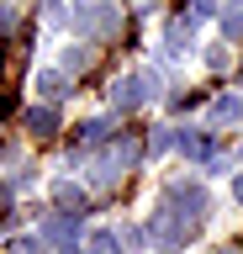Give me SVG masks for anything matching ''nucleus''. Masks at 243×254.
<instances>
[{"instance_id": "nucleus-6", "label": "nucleus", "mask_w": 243, "mask_h": 254, "mask_svg": "<svg viewBox=\"0 0 243 254\" xmlns=\"http://www.w3.org/2000/svg\"><path fill=\"white\" fill-rule=\"evenodd\" d=\"M53 201L64 206V217H69V212H85V201H90V196H85V190H80V186H69V180H64V186L53 190Z\"/></svg>"}, {"instance_id": "nucleus-1", "label": "nucleus", "mask_w": 243, "mask_h": 254, "mask_svg": "<svg viewBox=\"0 0 243 254\" xmlns=\"http://www.w3.org/2000/svg\"><path fill=\"white\" fill-rule=\"evenodd\" d=\"M206 217H211V196L201 186H191V180H180V186H169L159 196V212L148 222V233H153V244H159L164 254H169V249H185V244L206 228Z\"/></svg>"}, {"instance_id": "nucleus-7", "label": "nucleus", "mask_w": 243, "mask_h": 254, "mask_svg": "<svg viewBox=\"0 0 243 254\" xmlns=\"http://www.w3.org/2000/svg\"><path fill=\"white\" fill-rule=\"evenodd\" d=\"M37 90L48 95V101H58V95H64V90H69V79H64V74H58V69H43V74H37Z\"/></svg>"}, {"instance_id": "nucleus-12", "label": "nucleus", "mask_w": 243, "mask_h": 254, "mask_svg": "<svg viewBox=\"0 0 243 254\" xmlns=\"http://www.w3.org/2000/svg\"><path fill=\"white\" fill-rule=\"evenodd\" d=\"M48 233H53V238H69L74 228H69V217H53V222H48Z\"/></svg>"}, {"instance_id": "nucleus-4", "label": "nucleus", "mask_w": 243, "mask_h": 254, "mask_svg": "<svg viewBox=\"0 0 243 254\" xmlns=\"http://www.w3.org/2000/svg\"><path fill=\"white\" fill-rule=\"evenodd\" d=\"M238 117H243V101H238V95H222V101H211V106H206V122L211 127H227V122H238Z\"/></svg>"}, {"instance_id": "nucleus-5", "label": "nucleus", "mask_w": 243, "mask_h": 254, "mask_svg": "<svg viewBox=\"0 0 243 254\" xmlns=\"http://www.w3.org/2000/svg\"><path fill=\"white\" fill-rule=\"evenodd\" d=\"M27 127H32V138H53V132H58L53 106H32V111H27Z\"/></svg>"}, {"instance_id": "nucleus-11", "label": "nucleus", "mask_w": 243, "mask_h": 254, "mask_svg": "<svg viewBox=\"0 0 243 254\" xmlns=\"http://www.w3.org/2000/svg\"><path fill=\"white\" fill-rule=\"evenodd\" d=\"M222 32H227V37H243V11H227V21H222Z\"/></svg>"}, {"instance_id": "nucleus-2", "label": "nucleus", "mask_w": 243, "mask_h": 254, "mask_svg": "<svg viewBox=\"0 0 243 254\" xmlns=\"http://www.w3.org/2000/svg\"><path fill=\"white\" fill-rule=\"evenodd\" d=\"M74 27H80L85 43H106V37L122 27V11H116L111 0H96V5H80V11H74Z\"/></svg>"}, {"instance_id": "nucleus-13", "label": "nucleus", "mask_w": 243, "mask_h": 254, "mask_svg": "<svg viewBox=\"0 0 243 254\" xmlns=\"http://www.w3.org/2000/svg\"><path fill=\"white\" fill-rule=\"evenodd\" d=\"M233 196H238V201H243V175H238V180H233Z\"/></svg>"}, {"instance_id": "nucleus-3", "label": "nucleus", "mask_w": 243, "mask_h": 254, "mask_svg": "<svg viewBox=\"0 0 243 254\" xmlns=\"http://www.w3.org/2000/svg\"><path fill=\"white\" fill-rule=\"evenodd\" d=\"M148 95H159V79H153V74H132V79H122V85H116V106L132 111V106H143Z\"/></svg>"}, {"instance_id": "nucleus-8", "label": "nucleus", "mask_w": 243, "mask_h": 254, "mask_svg": "<svg viewBox=\"0 0 243 254\" xmlns=\"http://www.w3.org/2000/svg\"><path fill=\"white\" fill-rule=\"evenodd\" d=\"M106 132H111V122H106V117H90V122H80V138H85V143H100Z\"/></svg>"}, {"instance_id": "nucleus-14", "label": "nucleus", "mask_w": 243, "mask_h": 254, "mask_svg": "<svg viewBox=\"0 0 243 254\" xmlns=\"http://www.w3.org/2000/svg\"><path fill=\"white\" fill-rule=\"evenodd\" d=\"M217 254H233V249H217Z\"/></svg>"}, {"instance_id": "nucleus-9", "label": "nucleus", "mask_w": 243, "mask_h": 254, "mask_svg": "<svg viewBox=\"0 0 243 254\" xmlns=\"http://www.w3.org/2000/svg\"><path fill=\"white\" fill-rule=\"evenodd\" d=\"M116 249H122V244H116V233H106V228L90 238V254H116Z\"/></svg>"}, {"instance_id": "nucleus-10", "label": "nucleus", "mask_w": 243, "mask_h": 254, "mask_svg": "<svg viewBox=\"0 0 243 254\" xmlns=\"http://www.w3.org/2000/svg\"><path fill=\"white\" fill-rule=\"evenodd\" d=\"M11 254H48V249H43V238H16Z\"/></svg>"}]
</instances>
